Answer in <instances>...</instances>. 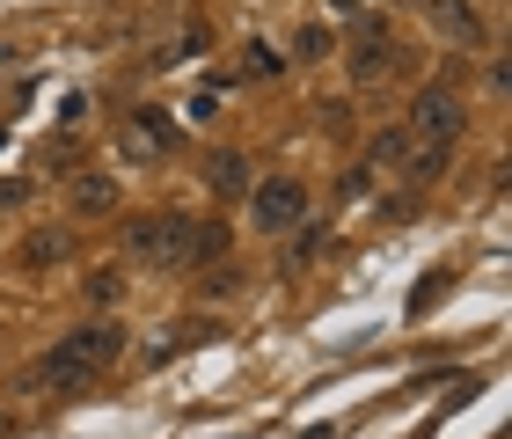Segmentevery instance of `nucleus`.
<instances>
[{"mask_svg":"<svg viewBox=\"0 0 512 439\" xmlns=\"http://www.w3.org/2000/svg\"><path fill=\"white\" fill-rule=\"evenodd\" d=\"M125 359V330L118 322H81L74 337H59L52 352H44L30 374H22V388H52V396H81L96 374H110V366Z\"/></svg>","mask_w":512,"mask_h":439,"instance_id":"nucleus-1","label":"nucleus"},{"mask_svg":"<svg viewBox=\"0 0 512 439\" xmlns=\"http://www.w3.org/2000/svg\"><path fill=\"white\" fill-rule=\"evenodd\" d=\"M191 242H198L191 213H139V220H125V257L154 264V271H191Z\"/></svg>","mask_w":512,"mask_h":439,"instance_id":"nucleus-2","label":"nucleus"},{"mask_svg":"<svg viewBox=\"0 0 512 439\" xmlns=\"http://www.w3.org/2000/svg\"><path fill=\"white\" fill-rule=\"evenodd\" d=\"M461 88L454 81H425L410 96V118H403V132H410V147H454L461 140Z\"/></svg>","mask_w":512,"mask_h":439,"instance_id":"nucleus-3","label":"nucleus"},{"mask_svg":"<svg viewBox=\"0 0 512 439\" xmlns=\"http://www.w3.org/2000/svg\"><path fill=\"white\" fill-rule=\"evenodd\" d=\"M308 220V183L300 176H256L249 183V227L256 235H293Z\"/></svg>","mask_w":512,"mask_h":439,"instance_id":"nucleus-4","label":"nucleus"},{"mask_svg":"<svg viewBox=\"0 0 512 439\" xmlns=\"http://www.w3.org/2000/svg\"><path fill=\"white\" fill-rule=\"evenodd\" d=\"M425 8V30L454 52H491V22L476 15V0H417Z\"/></svg>","mask_w":512,"mask_h":439,"instance_id":"nucleus-5","label":"nucleus"},{"mask_svg":"<svg viewBox=\"0 0 512 439\" xmlns=\"http://www.w3.org/2000/svg\"><path fill=\"white\" fill-rule=\"evenodd\" d=\"M169 110H161V103H132V118H125V132H118V154L125 161H161V154H169Z\"/></svg>","mask_w":512,"mask_h":439,"instance_id":"nucleus-6","label":"nucleus"},{"mask_svg":"<svg viewBox=\"0 0 512 439\" xmlns=\"http://www.w3.org/2000/svg\"><path fill=\"white\" fill-rule=\"evenodd\" d=\"M388 66H395V44H388V30H381V22H366V30H359V44H352V88H374V81H388Z\"/></svg>","mask_w":512,"mask_h":439,"instance_id":"nucleus-7","label":"nucleus"},{"mask_svg":"<svg viewBox=\"0 0 512 439\" xmlns=\"http://www.w3.org/2000/svg\"><path fill=\"white\" fill-rule=\"evenodd\" d=\"M403 154H410V132L403 125L374 132V140H366V176H374V169H403Z\"/></svg>","mask_w":512,"mask_h":439,"instance_id":"nucleus-8","label":"nucleus"},{"mask_svg":"<svg viewBox=\"0 0 512 439\" xmlns=\"http://www.w3.org/2000/svg\"><path fill=\"white\" fill-rule=\"evenodd\" d=\"M403 161H410V191H432V183L447 176V161H454V147H410Z\"/></svg>","mask_w":512,"mask_h":439,"instance_id":"nucleus-9","label":"nucleus"},{"mask_svg":"<svg viewBox=\"0 0 512 439\" xmlns=\"http://www.w3.org/2000/svg\"><path fill=\"white\" fill-rule=\"evenodd\" d=\"M66 249H74V242H66V235H59V227H37V235H30V242H22V264H30V271H44V264H59V257H66Z\"/></svg>","mask_w":512,"mask_h":439,"instance_id":"nucleus-10","label":"nucleus"},{"mask_svg":"<svg viewBox=\"0 0 512 439\" xmlns=\"http://www.w3.org/2000/svg\"><path fill=\"white\" fill-rule=\"evenodd\" d=\"M74 205H81V213H110V205H118V176H81Z\"/></svg>","mask_w":512,"mask_h":439,"instance_id":"nucleus-11","label":"nucleus"},{"mask_svg":"<svg viewBox=\"0 0 512 439\" xmlns=\"http://www.w3.org/2000/svg\"><path fill=\"white\" fill-rule=\"evenodd\" d=\"M227 257V220H198V242H191V271L198 264H220Z\"/></svg>","mask_w":512,"mask_h":439,"instance_id":"nucleus-12","label":"nucleus"},{"mask_svg":"<svg viewBox=\"0 0 512 439\" xmlns=\"http://www.w3.org/2000/svg\"><path fill=\"white\" fill-rule=\"evenodd\" d=\"M205 176H213V191H249V161L242 154H213V169H205Z\"/></svg>","mask_w":512,"mask_h":439,"instance_id":"nucleus-13","label":"nucleus"},{"mask_svg":"<svg viewBox=\"0 0 512 439\" xmlns=\"http://www.w3.org/2000/svg\"><path fill=\"white\" fill-rule=\"evenodd\" d=\"M330 52H337V44H330V22H308V30L293 37V59H300V66H315V59H330Z\"/></svg>","mask_w":512,"mask_h":439,"instance_id":"nucleus-14","label":"nucleus"},{"mask_svg":"<svg viewBox=\"0 0 512 439\" xmlns=\"http://www.w3.org/2000/svg\"><path fill=\"white\" fill-rule=\"evenodd\" d=\"M81 293L96 300V308H118V293H125V279H118V271H110V264H96V271H88V279H81Z\"/></svg>","mask_w":512,"mask_h":439,"instance_id":"nucleus-15","label":"nucleus"},{"mask_svg":"<svg viewBox=\"0 0 512 439\" xmlns=\"http://www.w3.org/2000/svg\"><path fill=\"white\" fill-rule=\"evenodd\" d=\"M183 118H191V125H213V118H220V88H213V81L191 88V96H183Z\"/></svg>","mask_w":512,"mask_h":439,"instance_id":"nucleus-16","label":"nucleus"},{"mask_svg":"<svg viewBox=\"0 0 512 439\" xmlns=\"http://www.w3.org/2000/svg\"><path fill=\"white\" fill-rule=\"evenodd\" d=\"M205 52H213V30H205V22L191 15V22H183V44H176L169 59H205Z\"/></svg>","mask_w":512,"mask_h":439,"instance_id":"nucleus-17","label":"nucleus"},{"mask_svg":"<svg viewBox=\"0 0 512 439\" xmlns=\"http://www.w3.org/2000/svg\"><path fill=\"white\" fill-rule=\"evenodd\" d=\"M278 66H286V59H278V44H249V74H256V81L278 74Z\"/></svg>","mask_w":512,"mask_h":439,"instance_id":"nucleus-18","label":"nucleus"},{"mask_svg":"<svg viewBox=\"0 0 512 439\" xmlns=\"http://www.w3.org/2000/svg\"><path fill=\"white\" fill-rule=\"evenodd\" d=\"M483 96H491V103H505V59H491V66H483Z\"/></svg>","mask_w":512,"mask_h":439,"instance_id":"nucleus-19","label":"nucleus"},{"mask_svg":"<svg viewBox=\"0 0 512 439\" xmlns=\"http://www.w3.org/2000/svg\"><path fill=\"white\" fill-rule=\"evenodd\" d=\"M439 293H447V271H432V286H417V300H410V308H417V315H425V308H432V300H439Z\"/></svg>","mask_w":512,"mask_h":439,"instance_id":"nucleus-20","label":"nucleus"},{"mask_svg":"<svg viewBox=\"0 0 512 439\" xmlns=\"http://www.w3.org/2000/svg\"><path fill=\"white\" fill-rule=\"evenodd\" d=\"M322 8H330V15H359L366 0H322Z\"/></svg>","mask_w":512,"mask_h":439,"instance_id":"nucleus-21","label":"nucleus"}]
</instances>
